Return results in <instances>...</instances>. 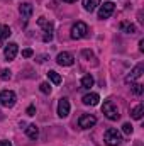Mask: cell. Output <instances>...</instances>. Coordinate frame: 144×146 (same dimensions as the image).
<instances>
[{
	"instance_id": "f1b7e54d",
	"label": "cell",
	"mask_w": 144,
	"mask_h": 146,
	"mask_svg": "<svg viewBox=\"0 0 144 146\" xmlns=\"http://www.w3.org/2000/svg\"><path fill=\"white\" fill-rule=\"evenodd\" d=\"M0 146H12V143H10V141H5V139H3V141H0Z\"/></svg>"
},
{
	"instance_id": "7402d4cb",
	"label": "cell",
	"mask_w": 144,
	"mask_h": 146,
	"mask_svg": "<svg viewBox=\"0 0 144 146\" xmlns=\"http://www.w3.org/2000/svg\"><path fill=\"white\" fill-rule=\"evenodd\" d=\"M39 90H41L42 94H51V85H49L48 82H42V83L39 85Z\"/></svg>"
},
{
	"instance_id": "1f68e13d",
	"label": "cell",
	"mask_w": 144,
	"mask_h": 146,
	"mask_svg": "<svg viewBox=\"0 0 144 146\" xmlns=\"http://www.w3.org/2000/svg\"><path fill=\"white\" fill-rule=\"evenodd\" d=\"M63 2H68V3H73V2H76V0H63Z\"/></svg>"
},
{
	"instance_id": "5bb4252c",
	"label": "cell",
	"mask_w": 144,
	"mask_h": 146,
	"mask_svg": "<svg viewBox=\"0 0 144 146\" xmlns=\"http://www.w3.org/2000/svg\"><path fill=\"white\" fill-rule=\"evenodd\" d=\"M37 24H39V27H42L44 33H53V24L49 21H46L44 17H39L37 19Z\"/></svg>"
},
{
	"instance_id": "ba28073f",
	"label": "cell",
	"mask_w": 144,
	"mask_h": 146,
	"mask_svg": "<svg viewBox=\"0 0 144 146\" xmlns=\"http://www.w3.org/2000/svg\"><path fill=\"white\" fill-rule=\"evenodd\" d=\"M56 61H58V65H61V66H71L73 63H75V56H73L71 53L63 51V53H59V54H58Z\"/></svg>"
},
{
	"instance_id": "30bf717a",
	"label": "cell",
	"mask_w": 144,
	"mask_h": 146,
	"mask_svg": "<svg viewBox=\"0 0 144 146\" xmlns=\"http://www.w3.org/2000/svg\"><path fill=\"white\" fill-rule=\"evenodd\" d=\"M68 114H70V100L66 97H63L58 102V115L59 117H68Z\"/></svg>"
},
{
	"instance_id": "7c38bea8",
	"label": "cell",
	"mask_w": 144,
	"mask_h": 146,
	"mask_svg": "<svg viewBox=\"0 0 144 146\" xmlns=\"http://www.w3.org/2000/svg\"><path fill=\"white\" fill-rule=\"evenodd\" d=\"M19 12H20V15H22V19H31V15H32V5L31 3H22L20 7H19Z\"/></svg>"
},
{
	"instance_id": "44dd1931",
	"label": "cell",
	"mask_w": 144,
	"mask_h": 146,
	"mask_svg": "<svg viewBox=\"0 0 144 146\" xmlns=\"http://www.w3.org/2000/svg\"><path fill=\"white\" fill-rule=\"evenodd\" d=\"M10 34H12L10 27H9V26H2V31H0V42H2L3 39H7Z\"/></svg>"
},
{
	"instance_id": "484cf974",
	"label": "cell",
	"mask_w": 144,
	"mask_h": 146,
	"mask_svg": "<svg viewBox=\"0 0 144 146\" xmlns=\"http://www.w3.org/2000/svg\"><path fill=\"white\" fill-rule=\"evenodd\" d=\"M32 54H34L32 49H24V51H22V56H24V58H31Z\"/></svg>"
},
{
	"instance_id": "ffe728a7",
	"label": "cell",
	"mask_w": 144,
	"mask_h": 146,
	"mask_svg": "<svg viewBox=\"0 0 144 146\" xmlns=\"http://www.w3.org/2000/svg\"><path fill=\"white\" fill-rule=\"evenodd\" d=\"M131 88H132V92H134L136 95H143V94H144V87L141 85V83L132 82V83H131Z\"/></svg>"
},
{
	"instance_id": "8992f818",
	"label": "cell",
	"mask_w": 144,
	"mask_h": 146,
	"mask_svg": "<svg viewBox=\"0 0 144 146\" xmlns=\"http://www.w3.org/2000/svg\"><path fill=\"white\" fill-rule=\"evenodd\" d=\"M143 72H144V63H137V65L131 70V73L126 76V83H127V85H131L132 82H136V80L143 75Z\"/></svg>"
},
{
	"instance_id": "9c48e42d",
	"label": "cell",
	"mask_w": 144,
	"mask_h": 146,
	"mask_svg": "<svg viewBox=\"0 0 144 146\" xmlns=\"http://www.w3.org/2000/svg\"><path fill=\"white\" fill-rule=\"evenodd\" d=\"M114 9L115 5L112 2H105L104 5H100V10H98V19H108L112 14H114Z\"/></svg>"
},
{
	"instance_id": "e0dca14e",
	"label": "cell",
	"mask_w": 144,
	"mask_h": 146,
	"mask_svg": "<svg viewBox=\"0 0 144 146\" xmlns=\"http://www.w3.org/2000/svg\"><path fill=\"white\" fill-rule=\"evenodd\" d=\"M144 114V106L143 104H139V106H136L134 109H132V112H131V115H132V119H136V121H139L141 117H143Z\"/></svg>"
},
{
	"instance_id": "52a82bcc",
	"label": "cell",
	"mask_w": 144,
	"mask_h": 146,
	"mask_svg": "<svg viewBox=\"0 0 144 146\" xmlns=\"http://www.w3.org/2000/svg\"><path fill=\"white\" fill-rule=\"evenodd\" d=\"M17 53H19V44H17V42H9V44L5 46V49H3V56H5V60H9V61H12V60L17 56Z\"/></svg>"
},
{
	"instance_id": "d6a6232c",
	"label": "cell",
	"mask_w": 144,
	"mask_h": 146,
	"mask_svg": "<svg viewBox=\"0 0 144 146\" xmlns=\"http://www.w3.org/2000/svg\"><path fill=\"white\" fill-rule=\"evenodd\" d=\"M0 31H2V26H0Z\"/></svg>"
},
{
	"instance_id": "4316f807",
	"label": "cell",
	"mask_w": 144,
	"mask_h": 146,
	"mask_svg": "<svg viewBox=\"0 0 144 146\" xmlns=\"http://www.w3.org/2000/svg\"><path fill=\"white\" fill-rule=\"evenodd\" d=\"M51 39H53V33H44L42 41H46V42H48V41H51Z\"/></svg>"
},
{
	"instance_id": "4dcf8cb0",
	"label": "cell",
	"mask_w": 144,
	"mask_h": 146,
	"mask_svg": "<svg viewBox=\"0 0 144 146\" xmlns=\"http://www.w3.org/2000/svg\"><path fill=\"white\" fill-rule=\"evenodd\" d=\"M139 49H141V51H144V39H141V41H139Z\"/></svg>"
},
{
	"instance_id": "cb8c5ba5",
	"label": "cell",
	"mask_w": 144,
	"mask_h": 146,
	"mask_svg": "<svg viewBox=\"0 0 144 146\" xmlns=\"http://www.w3.org/2000/svg\"><path fill=\"white\" fill-rule=\"evenodd\" d=\"M122 131H124V134H127V136H129V134H132V126H131L129 122H126V124L122 126Z\"/></svg>"
},
{
	"instance_id": "83f0119b",
	"label": "cell",
	"mask_w": 144,
	"mask_h": 146,
	"mask_svg": "<svg viewBox=\"0 0 144 146\" xmlns=\"http://www.w3.org/2000/svg\"><path fill=\"white\" fill-rule=\"evenodd\" d=\"M34 114H36V107L34 106H29L27 107V115H34Z\"/></svg>"
},
{
	"instance_id": "4fadbf2b",
	"label": "cell",
	"mask_w": 144,
	"mask_h": 146,
	"mask_svg": "<svg viewBox=\"0 0 144 146\" xmlns=\"http://www.w3.org/2000/svg\"><path fill=\"white\" fill-rule=\"evenodd\" d=\"M100 5V0H83V9L87 12H93Z\"/></svg>"
},
{
	"instance_id": "3957f363",
	"label": "cell",
	"mask_w": 144,
	"mask_h": 146,
	"mask_svg": "<svg viewBox=\"0 0 144 146\" xmlns=\"http://www.w3.org/2000/svg\"><path fill=\"white\" fill-rule=\"evenodd\" d=\"M17 102V95L12 90H2L0 92V104L3 107H14Z\"/></svg>"
},
{
	"instance_id": "2e32d148",
	"label": "cell",
	"mask_w": 144,
	"mask_h": 146,
	"mask_svg": "<svg viewBox=\"0 0 144 146\" xmlns=\"http://www.w3.org/2000/svg\"><path fill=\"white\" fill-rule=\"evenodd\" d=\"M120 31L127 34H136V26L131 22H120Z\"/></svg>"
},
{
	"instance_id": "d6986e66",
	"label": "cell",
	"mask_w": 144,
	"mask_h": 146,
	"mask_svg": "<svg viewBox=\"0 0 144 146\" xmlns=\"http://www.w3.org/2000/svg\"><path fill=\"white\" fill-rule=\"evenodd\" d=\"M48 76H49V80H51L54 85H59V83H61V76L54 72V70H49V72H48Z\"/></svg>"
},
{
	"instance_id": "603a6c76",
	"label": "cell",
	"mask_w": 144,
	"mask_h": 146,
	"mask_svg": "<svg viewBox=\"0 0 144 146\" xmlns=\"http://www.w3.org/2000/svg\"><path fill=\"white\" fill-rule=\"evenodd\" d=\"M10 76H12V72L7 70V68H3V70L0 72V78H2V80H10Z\"/></svg>"
},
{
	"instance_id": "ac0fdd59",
	"label": "cell",
	"mask_w": 144,
	"mask_h": 146,
	"mask_svg": "<svg viewBox=\"0 0 144 146\" xmlns=\"http://www.w3.org/2000/svg\"><path fill=\"white\" fill-rule=\"evenodd\" d=\"M93 87V76L92 75H85L81 78V88H90Z\"/></svg>"
},
{
	"instance_id": "7a4b0ae2",
	"label": "cell",
	"mask_w": 144,
	"mask_h": 146,
	"mask_svg": "<svg viewBox=\"0 0 144 146\" xmlns=\"http://www.w3.org/2000/svg\"><path fill=\"white\" fill-rule=\"evenodd\" d=\"M102 112L105 114V117L110 119V121H117V119L120 117L117 106H115L112 100H105V102H104V106H102Z\"/></svg>"
},
{
	"instance_id": "6da1fadb",
	"label": "cell",
	"mask_w": 144,
	"mask_h": 146,
	"mask_svg": "<svg viewBox=\"0 0 144 146\" xmlns=\"http://www.w3.org/2000/svg\"><path fill=\"white\" fill-rule=\"evenodd\" d=\"M104 141L107 146H119L122 143V134L115 127H108L104 134Z\"/></svg>"
},
{
	"instance_id": "8fae6325",
	"label": "cell",
	"mask_w": 144,
	"mask_h": 146,
	"mask_svg": "<svg viewBox=\"0 0 144 146\" xmlns=\"http://www.w3.org/2000/svg\"><path fill=\"white\" fill-rule=\"evenodd\" d=\"M83 104L85 106H97L98 104V100H100V97H98V94H95V92H92V94H87V95H83Z\"/></svg>"
},
{
	"instance_id": "f546056e",
	"label": "cell",
	"mask_w": 144,
	"mask_h": 146,
	"mask_svg": "<svg viewBox=\"0 0 144 146\" xmlns=\"http://www.w3.org/2000/svg\"><path fill=\"white\" fill-rule=\"evenodd\" d=\"M46 58H48V56H46V54H42V56H39V60H37V61H39V63H42V61H46Z\"/></svg>"
},
{
	"instance_id": "9a60e30c",
	"label": "cell",
	"mask_w": 144,
	"mask_h": 146,
	"mask_svg": "<svg viewBox=\"0 0 144 146\" xmlns=\"http://www.w3.org/2000/svg\"><path fill=\"white\" fill-rule=\"evenodd\" d=\"M26 134H27L31 139H36L37 136H39V129H37L36 124H29V126L26 127Z\"/></svg>"
},
{
	"instance_id": "5b68a950",
	"label": "cell",
	"mask_w": 144,
	"mask_h": 146,
	"mask_svg": "<svg viewBox=\"0 0 144 146\" xmlns=\"http://www.w3.org/2000/svg\"><path fill=\"white\" fill-rule=\"evenodd\" d=\"M97 124V117L95 115H90V114H83V115H80V119H78V126L81 127V129H90V127H93Z\"/></svg>"
},
{
	"instance_id": "277c9868",
	"label": "cell",
	"mask_w": 144,
	"mask_h": 146,
	"mask_svg": "<svg viewBox=\"0 0 144 146\" xmlns=\"http://www.w3.org/2000/svg\"><path fill=\"white\" fill-rule=\"evenodd\" d=\"M88 36V26L85 22H76L71 27V37L73 39H83V37Z\"/></svg>"
},
{
	"instance_id": "d4e9b609",
	"label": "cell",
	"mask_w": 144,
	"mask_h": 146,
	"mask_svg": "<svg viewBox=\"0 0 144 146\" xmlns=\"http://www.w3.org/2000/svg\"><path fill=\"white\" fill-rule=\"evenodd\" d=\"M81 54H83V58H87V60H93L95 56H93V53L90 51V49H83L81 51Z\"/></svg>"
}]
</instances>
